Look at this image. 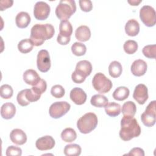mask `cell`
<instances>
[{"instance_id": "19", "label": "cell", "mask_w": 156, "mask_h": 156, "mask_svg": "<svg viewBox=\"0 0 156 156\" xmlns=\"http://www.w3.org/2000/svg\"><path fill=\"white\" fill-rule=\"evenodd\" d=\"M75 37L80 41H87L91 37V31L90 28L85 25L78 27L75 32Z\"/></svg>"}, {"instance_id": "37", "label": "cell", "mask_w": 156, "mask_h": 156, "mask_svg": "<svg viewBox=\"0 0 156 156\" xmlns=\"http://www.w3.org/2000/svg\"><path fill=\"white\" fill-rule=\"evenodd\" d=\"M16 99H17V102H18V104L20 105L21 106H23V107L27 106V105H28L30 103L26 99V89L20 91L18 93L17 97H16Z\"/></svg>"}, {"instance_id": "8", "label": "cell", "mask_w": 156, "mask_h": 156, "mask_svg": "<svg viewBox=\"0 0 156 156\" xmlns=\"http://www.w3.org/2000/svg\"><path fill=\"white\" fill-rule=\"evenodd\" d=\"M155 101H151L141 114V121L147 127H152L155 123Z\"/></svg>"}, {"instance_id": "23", "label": "cell", "mask_w": 156, "mask_h": 156, "mask_svg": "<svg viewBox=\"0 0 156 156\" xmlns=\"http://www.w3.org/2000/svg\"><path fill=\"white\" fill-rule=\"evenodd\" d=\"M130 91L126 87H119L113 93V98L117 101H122L126 99L129 96Z\"/></svg>"}, {"instance_id": "22", "label": "cell", "mask_w": 156, "mask_h": 156, "mask_svg": "<svg viewBox=\"0 0 156 156\" xmlns=\"http://www.w3.org/2000/svg\"><path fill=\"white\" fill-rule=\"evenodd\" d=\"M73 33V26L68 20L61 21L59 25V35L64 37H71Z\"/></svg>"}, {"instance_id": "29", "label": "cell", "mask_w": 156, "mask_h": 156, "mask_svg": "<svg viewBox=\"0 0 156 156\" xmlns=\"http://www.w3.org/2000/svg\"><path fill=\"white\" fill-rule=\"evenodd\" d=\"M61 138L65 142L71 143L76 139L77 133L73 129L70 127L66 128L62 132Z\"/></svg>"}, {"instance_id": "13", "label": "cell", "mask_w": 156, "mask_h": 156, "mask_svg": "<svg viewBox=\"0 0 156 156\" xmlns=\"http://www.w3.org/2000/svg\"><path fill=\"white\" fill-rule=\"evenodd\" d=\"M69 97L71 101L77 105H82L87 100L86 93L79 87L73 88L70 91Z\"/></svg>"}, {"instance_id": "33", "label": "cell", "mask_w": 156, "mask_h": 156, "mask_svg": "<svg viewBox=\"0 0 156 156\" xmlns=\"http://www.w3.org/2000/svg\"><path fill=\"white\" fill-rule=\"evenodd\" d=\"M0 95L3 99H10L13 93V90L12 87L8 84H4L1 86Z\"/></svg>"}, {"instance_id": "4", "label": "cell", "mask_w": 156, "mask_h": 156, "mask_svg": "<svg viewBox=\"0 0 156 156\" xmlns=\"http://www.w3.org/2000/svg\"><path fill=\"white\" fill-rule=\"evenodd\" d=\"M76 11V4L74 0H61L55 9V15L61 21L67 20Z\"/></svg>"}, {"instance_id": "25", "label": "cell", "mask_w": 156, "mask_h": 156, "mask_svg": "<svg viewBox=\"0 0 156 156\" xmlns=\"http://www.w3.org/2000/svg\"><path fill=\"white\" fill-rule=\"evenodd\" d=\"M105 111L107 115L115 117L121 113V105L116 102H111L105 107Z\"/></svg>"}, {"instance_id": "18", "label": "cell", "mask_w": 156, "mask_h": 156, "mask_svg": "<svg viewBox=\"0 0 156 156\" xmlns=\"http://www.w3.org/2000/svg\"><path fill=\"white\" fill-rule=\"evenodd\" d=\"M16 113V107L13 103L6 102L1 107V115L5 119L12 118Z\"/></svg>"}, {"instance_id": "44", "label": "cell", "mask_w": 156, "mask_h": 156, "mask_svg": "<svg viewBox=\"0 0 156 156\" xmlns=\"http://www.w3.org/2000/svg\"><path fill=\"white\" fill-rule=\"evenodd\" d=\"M71 37H64L60 35H57V41L61 45H66L70 41Z\"/></svg>"}, {"instance_id": "9", "label": "cell", "mask_w": 156, "mask_h": 156, "mask_svg": "<svg viewBox=\"0 0 156 156\" xmlns=\"http://www.w3.org/2000/svg\"><path fill=\"white\" fill-rule=\"evenodd\" d=\"M37 68L42 73L48 71L51 68V59L48 51L46 49L40 50L37 57Z\"/></svg>"}, {"instance_id": "39", "label": "cell", "mask_w": 156, "mask_h": 156, "mask_svg": "<svg viewBox=\"0 0 156 156\" xmlns=\"http://www.w3.org/2000/svg\"><path fill=\"white\" fill-rule=\"evenodd\" d=\"M26 97L29 102H33L38 101L40 98L41 95L35 93L32 88H30L26 89Z\"/></svg>"}, {"instance_id": "5", "label": "cell", "mask_w": 156, "mask_h": 156, "mask_svg": "<svg viewBox=\"0 0 156 156\" xmlns=\"http://www.w3.org/2000/svg\"><path fill=\"white\" fill-rule=\"evenodd\" d=\"M93 88L99 93H106L112 88V82L103 73H96L92 80Z\"/></svg>"}, {"instance_id": "16", "label": "cell", "mask_w": 156, "mask_h": 156, "mask_svg": "<svg viewBox=\"0 0 156 156\" xmlns=\"http://www.w3.org/2000/svg\"><path fill=\"white\" fill-rule=\"evenodd\" d=\"M11 141L17 145H23L27 141V136L25 132L20 129L12 130L10 134Z\"/></svg>"}, {"instance_id": "32", "label": "cell", "mask_w": 156, "mask_h": 156, "mask_svg": "<svg viewBox=\"0 0 156 156\" xmlns=\"http://www.w3.org/2000/svg\"><path fill=\"white\" fill-rule=\"evenodd\" d=\"M138 43L132 40H127L123 46V48L124 51L128 54H134L138 49Z\"/></svg>"}, {"instance_id": "24", "label": "cell", "mask_w": 156, "mask_h": 156, "mask_svg": "<svg viewBox=\"0 0 156 156\" xmlns=\"http://www.w3.org/2000/svg\"><path fill=\"white\" fill-rule=\"evenodd\" d=\"M91 104L96 107H105L108 103L107 98L100 94L93 96L90 100Z\"/></svg>"}, {"instance_id": "7", "label": "cell", "mask_w": 156, "mask_h": 156, "mask_svg": "<svg viewBox=\"0 0 156 156\" xmlns=\"http://www.w3.org/2000/svg\"><path fill=\"white\" fill-rule=\"evenodd\" d=\"M71 108L70 104L66 101L55 102L49 108V114L52 118L58 119L65 115Z\"/></svg>"}, {"instance_id": "15", "label": "cell", "mask_w": 156, "mask_h": 156, "mask_svg": "<svg viewBox=\"0 0 156 156\" xmlns=\"http://www.w3.org/2000/svg\"><path fill=\"white\" fill-rule=\"evenodd\" d=\"M75 71L82 76L86 77L90 75L92 71L91 63L85 60L79 61L76 65Z\"/></svg>"}, {"instance_id": "17", "label": "cell", "mask_w": 156, "mask_h": 156, "mask_svg": "<svg viewBox=\"0 0 156 156\" xmlns=\"http://www.w3.org/2000/svg\"><path fill=\"white\" fill-rule=\"evenodd\" d=\"M40 79V76L34 69H29L23 73V80L28 85L35 86L39 82Z\"/></svg>"}, {"instance_id": "11", "label": "cell", "mask_w": 156, "mask_h": 156, "mask_svg": "<svg viewBox=\"0 0 156 156\" xmlns=\"http://www.w3.org/2000/svg\"><path fill=\"white\" fill-rule=\"evenodd\" d=\"M133 98L139 104H144L148 99V90L147 87L143 83L137 85L135 88Z\"/></svg>"}, {"instance_id": "20", "label": "cell", "mask_w": 156, "mask_h": 156, "mask_svg": "<svg viewBox=\"0 0 156 156\" xmlns=\"http://www.w3.org/2000/svg\"><path fill=\"white\" fill-rule=\"evenodd\" d=\"M125 32L127 35L130 37L137 35L140 32L138 22L135 19L129 20L125 25Z\"/></svg>"}, {"instance_id": "3", "label": "cell", "mask_w": 156, "mask_h": 156, "mask_svg": "<svg viewBox=\"0 0 156 156\" xmlns=\"http://www.w3.org/2000/svg\"><path fill=\"white\" fill-rule=\"evenodd\" d=\"M98 122L96 115L93 112H88L81 116L77 122V127L79 130L84 134L93 131Z\"/></svg>"}, {"instance_id": "21", "label": "cell", "mask_w": 156, "mask_h": 156, "mask_svg": "<svg viewBox=\"0 0 156 156\" xmlns=\"http://www.w3.org/2000/svg\"><path fill=\"white\" fill-rule=\"evenodd\" d=\"M30 20V16L27 12H20L16 16L15 23L19 28L23 29L28 26Z\"/></svg>"}, {"instance_id": "41", "label": "cell", "mask_w": 156, "mask_h": 156, "mask_svg": "<svg viewBox=\"0 0 156 156\" xmlns=\"http://www.w3.org/2000/svg\"><path fill=\"white\" fill-rule=\"evenodd\" d=\"M71 78L73 81L76 83H81L85 81L86 77L82 76L81 75L77 73L75 71L71 74Z\"/></svg>"}, {"instance_id": "42", "label": "cell", "mask_w": 156, "mask_h": 156, "mask_svg": "<svg viewBox=\"0 0 156 156\" xmlns=\"http://www.w3.org/2000/svg\"><path fill=\"white\" fill-rule=\"evenodd\" d=\"M128 155H135V156H144V152L143 149L140 147H134L132 149L129 153L127 154Z\"/></svg>"}, {"instance_id": "14", "label": "cell", "mask_w": 156, "mask_h": 156, "mask_svg": "<svg viewBox=\"0 0 156 156\" xmlns=\"http://www.w3.org/2000/svg\"><path fill=\"white\" fill-rule=\"evenodd\" d=\"M147 68V63L145 61L141 59H138L135 60L132 65H131V72L135 76H143Z\"/></svg>"}, {"instance_id": "36", "label": "cell", "mask_w": 156, "mask_h": 156, "mask_svg": "<svg viewBox=\"0 0 156 156\" xmlns=\"http://www.w3.org/2000/svg\"><path fill=\"white\" fill-rule=\"evenodd\" d=\"M47 88V83L44 80L41 79L39 82L35 86H33L32 87V90L37 94L39 95H41Z\"/></svg>"}, {"instance_id": "40", "label": "cell", "mask_w": 156, "mask_h": 156, "mask_svg": "<svg viewBox=\"0 0 156 156\" xmlns=\"http://www.w3.org/2000/svg\"><path fill=\"white\" fill-rule=\"evenodd\" d=\"M79 3L81 10L83 12H90L93 8L92 2L90 0H80Z\"/></svg>"}, {"instance_id": "35", "label": "cell", "mask_w": 156, "mask_h": 156, "mask_svg": "<svg viewBox=\"0 0 156 156\" xmlns=\"http://www.w3.org/2000/svg\"><path fill=\"white\" fill-rule=\"evenodd\" d=\"M51 93L52 96L56 98H62L65 93L64 88L60 85H55L52 87Z\"/></svg>"}, {"instance_id": "31", "label": "cell", "mask_w": 156, "mask_h": 156, "mask_svg": "<svg viewBox=\"0 0 156 156\" xmlns=\"http://www.w3.org/2000/svg\"><path fill=\"white\" fill-rule=\"evenodd\" d=\"M71 51L76 56H82L83 55L86 51L87 48L86 46L80 42H75L71 46Z\"/></svg>"}, {"instance_id": "28", "label": "cell", "mask_w": 156, "mask_h": 156, "mask_svg": "<svg viewBox=\"0 0 156 156\" xmlns=\"http://www.w3.org/2000/svg\"><path fill=\"white\" fill-rule=\"evenodd\" d=\"M81 147L77 144H69L65 146L64 154L66 156H79L81 154Z\"/></svg>"}, {"instance_id": "45", "label": "cell", "mask_w": 156, "mask_h": 156, "mask_svg": "<svg viewBox=\"0 0 156 156\" xmlns=\"http://www.w3.org/2000/svg\"><path fill=\"white\" fill-rule=\"evenodd\" d=\"M142 1V0H129L128 2L132 5H138V4Z\"/></svg>"}, {"instance_id": "6", "label": "cell", "mask_w": 156, "mask_h": 156, "mask_svg": "<svg viewBox=\"0 0 156 156\" xmlns=\"http://www.w3.org/2000/svg\"><path fill=\"white\" fill-rule=\"evenodd\" d=\"M156 13L154 9L149 5H143L140 10V18L147 27H152L156 23Z\"/></svg>"}, {"instance_id": "10", "label": "cell", "mask_w": 156, "mask_h": 156, "mask_svg": "<svg viewBox=\"0 0 156 156\" xmlns=\"http://www.w3.org/2000/svg\"><path fill=\"white\" fill-rule=\"evenodd\" d=\"M51 8L49 4L44 1H38L34 5V15L38 20H46L49 13Z\"/></svg>"}, {"instance_id": "12", "label": "cell", "mask_w": 156, "mask_h": 156, "mask_svg": "<svg viewBox=\"0 0 156 156\" xmlns=\"http://www.w3.org/2000/svg\"><path fill=\"white\" fill-rule=\"evenodd\" d=\"M36 147L40 151H47L52 149L55 146V140L50 135L39 138L35 143Z\"/></svg>"}, {"instance_id": "30", "label": "cell", "mask_w": 156, "mask_h": 156, "mask_svg": "<svg viewBox=\"0 0 156 156\" xmlns=\"http://www.w3.org/2000/svg\"><path fill=\"white\" fill-rule=\"evenodd\" d=\"M34 48V44L29 38L21 40L18 44V49L21 53L26 54L30 52Z\"/></svg>"}, {"instance_id": "27", "label": "cell", "mask_w": 156, "mask_h": 156, "mask_svg": "<svg viewBox=\"0 0 156 156\" xmlns=\"http://www.w3.org/2000/svg\"><path fill=\"white\" fill-rule=\"evenodd\" d=\"M122 71V65L119 62L113 61L110 63L108 66V73L111 77L117 78L121 76Z\"/></svg>"}, {"instance_id": "38", "label": "cell", "mask_w": 156, "mask_h": 156, "mask_svg": "<svg viewBox=\"0 0 156 156\" xmlns=\"http://www.w3.org/2000/svg\"><path fill=\"white\" fill-rule=\"evenodd\" d=\"M5 154L7 156H21L22 155V150L19 147L10 146L7 148Z\"/></svg>"}, {"instance_id": "34", "label": "cell", "mask_w": 156, "mask_h": 156, "mask_svg": "<svg viewBox=\"0 0 156 156\" xmlns=\"http://www.w3.org/2000/svg\"><path fill=\"white\" fill-rule=\"evenodd\" d=\"M155 44H149L145 46L143 49L142 52L144 55L149 58H155Z\"/></svg>"}, {"instance_id": "2", "label": "cell", "mask_w": 156, "mask_h": 156, "mask_svg": "<svg viewBox=\"0 0 156 156\" xmlns=\"http://www.w3.org/2000/svg\"><path fill=\"white\" fill-rule=\"evenodd\" d=\"M141 133V127L136 119L132 116H123L121 120L119 136L123 141H127L138 137Z\"/></svg>"}, {"instance_id": "43", "label": "cell", "mask_w": 156, "mask_h": 156, "mask_svg": "<svg viewBox=\"0 0 156 156\" xmlns=\"http://www.w3.org/2000/svg\"><path fill=\"white\" fill-rule=\"evenodd\" d=\"M13 1L12 0H1L0 1V10L1 11L9 8L12 5Z\"/></svg>"}, {"instance_id": "1", "label": "cell", "mask_w": 156, "mask_h": 156, "mask_svg": "<svg viewBox=\"0 0 156 156\" xmlns=\"http://www.w3.org/2000/svg\"><path fill=\"white\" fill-rule=\"evenodd\" d=\"M55 34L54 26L51 24H36L30 30V40L34 46L42 45L45 40L51 39Z\"/></svg>"}, {"instance_id": "26", "label": "cell", "mask_w": 156, "mask_h": 156, "mask_svg": "<svg viewBox=\"0 0 156 156\" xmlns=\"http://www.w3.org/2000/svg\"><path fill=\"white\" fill-rule=\"evenodd\" d=\"M136 112V107L135 104L130 101L124 103L122 106V113L123 116L133 117Z\"/></svg>"}]
</instances>
